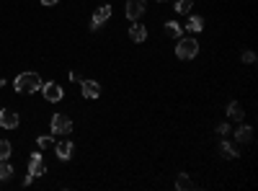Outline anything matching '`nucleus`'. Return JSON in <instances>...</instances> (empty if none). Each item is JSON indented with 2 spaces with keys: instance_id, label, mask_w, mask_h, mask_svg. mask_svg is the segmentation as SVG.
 <instances>
[{
  "instance_id": "obj_1",
  "label": "nucleus",
  "mask_w": 258,
  "mask_h": 191,
  "mask_svg": "<svg viewBox=\"0 0 258 191\" xmlns=\"http://www.w3.org/2000/svg\"><path fill=\"white\" fill-rule=\"evenodd\" d=\"M13 88L18 90V93H36V90H42V78H39V72L26 70V72H21V75H16Z\"/></svg>"
},
{
  "instance_id": "obj_2",
  "label": "nucleus",
  "mask_w": 258,
  "mask_h": 191,
  "mask_svg": "<svg viewBox=\"0 0 258 191\" xmlns=\"http://www.w3.org/2000/svg\"><path fill=\"white\" fill-rule=\"evenodd\" d=\"M199 42L194 39V36H181L178 44H176V57L178 60H194L199 54Z\"/></svg>"
},
{
  "instance_id": "obj_3",
  "label": "nucleus",
  "mask_w": 258,
  "mask_h": 191,
  "mask_svg": "<svg viewBox=\"0 0 258 191\" xmlns=\"http://www.w3.org/2000/svg\"><path fill=\"white\" fill-rule=\"evenodd\" d=\"M49 129H52L54 137H57V134H70L72 132V119L64 114H54L49 119Z\"/></svg>"
},
{
  "instance_id": "obj_4",
  "label": "nucleus",
  "mask_w": 258,
  "mask_h": 191,
  "mask_svg": "<svg viewBox=\"0 0 258 191\" xmlns=\"http://www.w3.org/2000/svg\"><path fill=\"white\" fill-rule=\"evenodd\" d=\"M111 13H114V11H111V5H108V3L98 5L96 11H93V18H90V26H88V29H90V31H98L101 26H104L108 18H111Z\"/></svg>"
},
{
  "instance_id": "obj_5",
  "label": "nucleus",
  "mask_w": 258,
  "mask_h": 191,
  "mask_svg": "<svg viewBox=\"0 0 258 191\" xmlns=\"http://www.w3.org/2000/svg\"><path fill=\"white\" fill-rule=\"evenodd\" d=\"M147 11V3L145 0H127V8H124V16L129 21H140Z\"/></svg>"
},
{
  "instance_id": "obj_6",
  "label": "nucleus",
  "mask_w": 258,
  "mask_h": 191,
  "mask_svg": "<svg viewBox=\"0 0 258 191\" xmlns=\"http://www.w3.org/2000/svg\"><path fill=\"white\" fill-rule=\"evenodd\" d=\"M42 93H44V98H47L49 104H57V101H62V98H64L62 85L54 83V80H49V83H42Z\"/></svg>"
},
{
  "instance_id": "obj_7",
  "label": "nucleus",
  "mask_w": 258,
  "mask_h": 191,
  "mask_svg": "<svg viewBox=\"0 0 258 191\" xmlns=\"http://www.w3.org/2000/svg\"><path fill=\"white\" fill-rule=\"evenodd\" d=\"M47 173V166H44V158H42V152H31V158H29V173L26 176H31V178H39Z\"/></svg>"
},
{
  "instance_id": "obj_8",
  "label": "nucleus",
  "mask_w": 258,
  "mask_h": 191,
  "mask_svg": "<svg viewBox=\"0 0 258 191\" xmlns=\"http://www.w3.org/2000/svg\"><path fill=\"white\" fill-rule=\"evenodd\" d=\"M18 124H21L18 111H11V108H3V111H0V127H3V129H16Z\"/></svg>"
},
{
  "instance_id": "obj_9",
  "label": "nucleus",
  "mask_w": 258,
  "mask_h": 191,
  "mask_svg": "<svg viewBox=\"0 0 258 191\" xmlns=\"http://www.w3.org/2000/svg\"><path fill=\"white\" fill-rule=\"evenodd\" d=\"M147 39V26L140 23V21H134L132 26H129V42H134V44H142Z\"/></svg>"
},
{
  "instance_id": "obj_10",
  "label": "nucleus",
  "mask_w": 258,
  "mask_h": 191,
  "mask_svg": "<svg viewBox=\"0 0 258 191\" xmlns=\"http://www.w3.org/2000/svg\"><path fill=\"white\" fill-rule=\"evenodd\" d=\"M80 90H83V96L86 98H98L101 96V85H98V80H80Z\"/></svg>"
},
{
  "instance_id": "obj_11",
  "label": "nucleus",
  "mask_w": 258,
  "mask_h": 191,
  "mask_svg": "<svg viewBox=\"0 0 258 191\" xmlns=\"http://www.w3.org/2000/svg\"><path fill=\"white\" fill-rule=\"evenodd\" d=\"M72 150H75V145H72L70 140L54 145V155H57L60 160H70V158H72Z\"/></svg>"
},
{
  "instance_id": "obj_12",
  "label": "nucleus",
  "mask_w": 258,
  "mask_h": 191,
  "mask_svg": "<svg viewBox=\"0 0 258 191\" xmlns=\"http://www.w3.org/2000/svg\"><path fill=\"white\" fill-rule=\"evenodd\" d=\"M227 116H230L233 122H243V119H245L243 104H240V101H230V104H227Z\"/></svg>"
},
{
  "instance_id": "obj_13",
  "label": "nucleus",
  "mask_w": 258,
  "mask_h": 191,
  "mask_svg": "<svg viewBox=\"0 0 258 191\" xmlns=\"http://www.w3.org/2000/svg\"><path fill=\"white\" fill-rule=\"evenodd\" d=\"M219 155H222V158H227V160H235L237 155H240V152L235 150V145H230V142L222 137V142H219Z\"/></svg>"
},
{
  "instance_id": "obj_14",
  "label": "nucleus",
  "mask_w": 258,
  "mask_h": 191,
  "mask_svg": "<svg viewBox=\"0 0 258 191\" xmlns=\"http://www.w3.org/2000/svg\"><path fill=\"white\" fill-rule=\"evenodd\" d=\"M186 29L191 34H201V31H204V18H201V16H191L189 23H186Z\"/></svg>"
},
{
  "instance_id": "obj_15",
  "label": "nucleus",
  "mask_w": 258,
  "mask_h": 191,
  "mask_svg": "<svg viewBox=\"0 0 258 191\" xmlns=\"http://www.w3.org/2000/svg\"><path fill=\"white\" fill-rule=\"evenodd\" d=\"M251 137H253V127L251 124H240V129L235 132V140L237 142H251Z\"/></svg>"
},
{
  "instance_id": "obj_16",
  "label": "nucleus",
  "mask_w": 258,
  "mask_h": 191,
  "mask_svg": "<svg viewBox=\"0 0 258 191\" xmlns=\"http://www.w3.org/2000/svg\"><path fill=\"white\" fill-rule=\"evenodd\" d=\"M165 34H168L171 39H181V36H183V29H181L178 21H168V23H165Z\"/></svg>"
},
{
  "instance_id": "obj_17",
  "label": "nucleus",
  "mask_w": 258,
  "mask_h": 191,
  "mask_svg": "<svg viewBox=\"0 0 258 191\" xmlns=\"http://www.w3.org/2000/svg\"><path fill=\"white\" fill-rule=\"evenodd\" d=\"M191 8H194V0H176L173 11L181 13V16H186V13H191Z\"/></svg>"
},
{
  "instance_id": "obj_18",
  "label": "nucleus",
  "mask_w": 258,
  "mask_h": 191,
  "mask_svg": "<svg viewBox=\"0 0 258 191\" xmlns=\"http://www.w3.org/2000/svg\"><path fill=\"white\" fill-rule=\"evenodd\" d=\"M176 189H181V191H191L194 189V181L189 178V173H181L176 178Z\"/></svg>"
},
{
  "instance_id": "obj_19",
  "label": "nucleus",
  "mask_w": 258,
  "mask_h": 191,
  "mask_svg": "<svg viewBox=\"0 0 258 191\" xmlns=\"http://www.w3.org/2000/svg\"><path fill=\"white\" fill-rule=\"evenodd\" d=\"M36 148H39V150L54 148V137H52V134H42V137H36Z\"/></svg>"
},
{
  "instance_id": "obj_20",
  "label": "nucleus",
  "mask_w": 258,
  "mask_h": 191,
  "mask_svg": "<svg viewBox=\"0 0 258 191\" xmlns=\"http://www.w3.org/2000/svg\"><path fill=\"white\" fill-rule=\"evenodd\" d=\"M13 176V166L8 160H0V181H8Z\"/></svg>"
},
{
  "instance_id": "obj_21",
  "label": "nucleus",
  "mask_w": 258,
  "mask_h": 191,
  "mask_svg": "<svg viewBox=\"0 0 258 191\" xmlns=\"http://www.w3.org/2000/svg\"><path fill=\"white\" fill-rule=\"evenodd\" d=\"M11 152H13V145L8 140H0V160H8V158H11Z\"/></svg>"
},
{
  "instance_id": "obj_22",
  "label": "nucleus",
  "mask_w": 258,
  "mask_h": 191,
  "mask_svg": "<svg viewBox=\"0 0 258 191\" xmlns=\"http://www.w3.org/2000/svg\"><path fill=\"white\" fill-rule=\"evenodd\" d=\"M240 60L245 62V65H256V52H253V49H245V52L240 54Z\"/></svg>"
},
{
  "instance_id": "obj_23",
  "label": "nucleus",
  "mask_w": 258,
  "mask_h": 191,
  "mask_svg": "<svg viewBox=\"0 0 258 191\" xmlns=\"http://www.w3.org/2000/svg\"><path fill=\"white\" fill-rule=\"evenodd\" d=\"M217 132H219V134H222V137H225V134L230 132V127H227V124H219V127H217Z\"/></svg>"
},
{
  "instance_id": "obj_24",
  "label": "nucleus",
  "mask_w": 258,
  "mask_h": 191,
  "mask_svg": "<svg viewBox=\"0 0 258 191\" xmlns=\"http://www.w3.org/2000/svg\"><path fill=\"white\" fill-rule=\"evenodd\" d=\"M39 3H42V5H57L60 0H39Z\"/></svg>"
},
{
  "instance_id": "obj_25",
  "label": "nucleus",
  "mask_w": 258,
  "mask_h": 191,
  "mask_svg": "<svg viewBox=\"0 0 258 191\" xmlns=\"http://www.w3.org/2000/svg\"><path fill=\"white\" fill-rule=\"evenodd\" d=\"M158 3H163V0H158Z\"/></svg>"
},
{
  "instance_id": "obj_26",
  "label": "nucleus",
  "mask_w": 258,
  "mask_h": 191,
  "mask_svg": "<svg viewBox=\"0 0 258 191\" xmlns=\"http://www.w3.org/2000/svg\"><path fill=\"white\" fill-rule=\"evenodd\" d=\"M0 129H3V127H0Z\"/></svg>"
}]
</instances>
